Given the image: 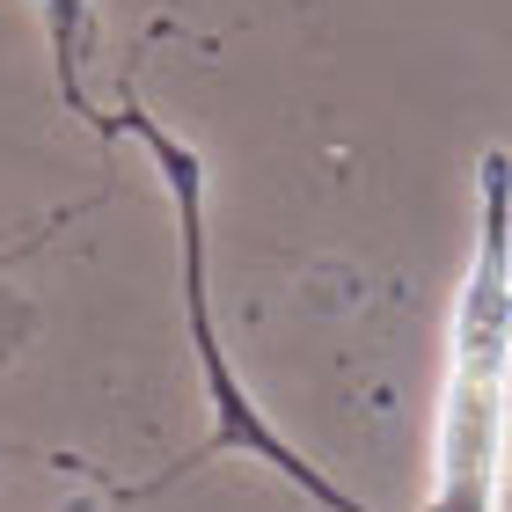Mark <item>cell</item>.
I'll return each instance as SVG.
<instances>
[{
    "instance_id": "cell-1",
    "label": "cell",
    "mask_w": 512,
    "mask_h": 512,
    "mask_svg": "<svg viewBox=\"0 0 512 512\" xmlns=\"http://www.w3.org/2000/svg\"><path fill=\"white\" fill-rule=\"evenodd\" d=\"M505 447H512V183H505V154H491L483 235L447 322L432 512H498Z\"/></svg>"
}]
</instances>
